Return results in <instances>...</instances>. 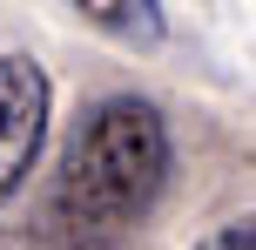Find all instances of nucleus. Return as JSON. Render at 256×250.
<instances>
[{
  "instance_id": "obj_1",
  "label": "nucleus",
  "mask_w": 256,
  "mask_h": 250,
  "mask_svg": "<svg viewBox=\"0 0 256 250\" xmlns=\"http://www.w3.org/2000/svg\"><path fill=\"white\" fill-rule=\"evenodd\" d=\"M162 183H168L162 108L142 102V95H108L68 135V156L54 169L40 230H48L54 250H108L155 210Z\"/></svg>"
},
{
  "instance_id": "obj_2",
  "label": "nucleus",
  "mask_w": 256,
  "mask_h": 250,
  "mask_svg": "<svg viewBox=\"0 0 256 250\" xmlns=\"http://www.w3.org/2000/svg\"><path fill=\"white\" fill-rule=\"evenodd\" d=\"M48 108H54L48 68L34 54H0V210L34 176V156L48 142Z\"/></svg>"
},
{
  "instance_id": "obj_3",
  "label": "nucleus",
  "mask_w": 256,
  "mask_h": 250,
  "mask_svg": "<svg viewBox=\"0 0 256 250\" xmlns=\"http://www.w3.org/2000/svg\"><path fill=\"white\" fill-rule=\"evenodd\" d=\"M88 27H102L108 41H128V48H155L162 41V0H68Z\"/></svg>"
},
{
  "instance_id": "obj_4",
  "label": "nucleus",
  "mask_w": 256,
  "mask_h": 250,
  "mask_svg": "<svg viewBox=\"0 0 256 250\" xmlns=\"http://www.w3.org/2000/svg\"><path fill=\"white\" fill-rule=\"evenodd\" d=\"M196 250H256V223L250 216H236V223H222V230H209Z\"/></svg>"
}]
</instances>
